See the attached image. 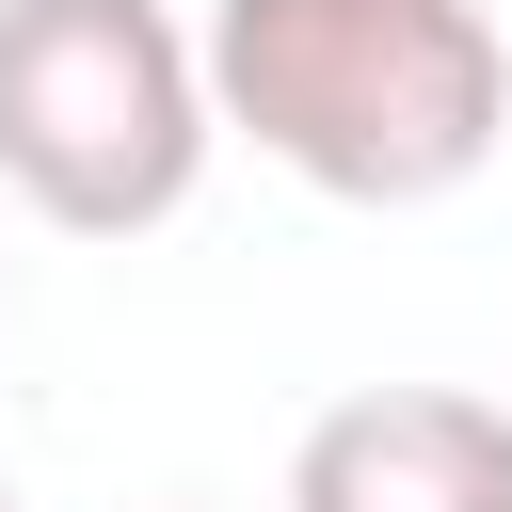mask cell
I'll return each instance as SVG.
<instances>
[{
  "label": "cell",
  "mask_w": 512,
  "mask_h": 512,
  "mask_svg": "<svg viewBox=\"0 0 512 512\" xmlns=\"http://www.w3.org/2000/svg\"><path fill=\"white\" fill-rule=\"evenodd\" d=\"M0 304H16V256H0Z\"/></svg>",
  "instance_id": "obj_4"
},
{
  "label": "cell",
  "mask_w": 512,
  "mask_h": 512,
  "mask_svg": "<svg viewBox=\"0 0 512 512\" xmlns=\"http://www.w3.org/2000/svg\"><path fill=\"white\" fill-rule=\"evenodd\" d=\"M208 96L272 176L432 208L512 128V32L496 0H208Z\"/></svg>",
  "instance_id": "obj_1"
},
{
  "label": "cell",
  "mask_w": 512,
  "mask_h": 512,
  "mask_svg": "<svg viewBox=\"0 0 512 512\" xmlns=\"http://www.w3.org/2000/svg\"><path fill=\"white\" fill-rule=\"evenodd\" d=\"M288 512H512V400L480 384H368L304 416Z\"/></svg>",
  "instance_id": "obj_3"
},
{
  "label": "cell",
  "mask_w": 512,
  "mask_h": 512,
  "mask_svg": "<svg viewBox=\"0 0 512 512\" xmlns=\"http://www.w3.org/2000/svg\"><path fill=\"white\" fill-rule=\"evenodd\" d=\"M0 512H16V480H0Z\"/></svg>",
  "instance_id": "obj_5"
},
{
  "label": "cell",
  "mask_w": 512,
  "mask_h": 512,
  "mask_svg": "<svg viewBox=\"0 0 512 512\" xmlns=\"http://www.w3.org/2000/svg\"><path fill=\"white\" fill-rule=\"evenodd\" d=\"M224 144L208 32L160 0H0V192L64 240H144Z\"/></svg>",
  "instance_id": "obj_2"
}]
</instances>
